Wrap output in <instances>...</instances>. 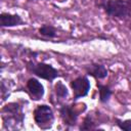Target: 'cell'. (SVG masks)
Instances as JSON below:
<instances>
[{
  "label": "cell",
  "instance_id": "6da1fadb",
  "mask_svg": "<svg viewBox=\"0 0 131 131\" xmlns=\"http://www.w3.org/2000/svg\"><path fill=\"white\" fill-rule=\"evenodd\" d=\"M28 69L33 72L35 75H37L38 77L48 80V81H53L56 77H58V71L56 69H54L52 66L47 64V63H33V62H29L28 63Z\"/></svg>",
  "mask_w": 131,
  "mask_h": 131
},
{
  "label": "cell",
  "instance_id": "7a4b0ae2",
  "mask_svg": "<svg viewBox=\"0 0 131 131\" xmlns=\"http://www.w3.org/2000/svg\"><path fill=\"white\" fill-rule=\"evenodd\" d=\"M34 119L38 126L42 129H46L51 127L53 121V113L52 110L45 104L38 105L34 111Z\"/></svg>",
  "mask_w": 131,
  "mask_h": 131
},
{
  "label": "cell",
  "instance_id": "3957f363",
  "mask_svg": "<svg viewBox=\"0 0 131 131\" xmlns=\"http://www.w3.org/2000/svg\"><path fill=\"white\" fill-rule=\"evenodd\" d=\"M105 11L111 16L125 17L128 14L129 6L124 0H108L104 4Z\"/></svg>",
  "mask_w": 131,
  "mask_h": 131
},
{
  "label": "cell",
  "instance_id": "277c9868",
  "mask_svg": "<svg viewBox=\"0 0 131 131\" xmlns=\"http://www.w3.org/2000/svg\"><path fill=\"white\" fill-rule=\"evenodd\" d=\"M71 86L74 92L75 99L86 96L90 89V83L86 77H78L71 82Z\"/></svg>",
  "mask_w": 131,
  "mask_h": 131
},
{
  "label": "cell",
  "instance_id": "5b68a950",
  "mask_svg": "<svg viewBox=\"0 0 131 131\" xmlns=\"http://www.w3.org/2000/svg\"><path fill=\"white\" fill-rule=\"evenodd\" d=\"M3 113H7V115H9L8 122L10 120H12L14 122V124L23 123L24 115H23L21 110H20V107H19V105L17 103H9V104H7L3 108Z\"/></svg>",
  "mask_w": 131,
  "mask_h": 131
},
{
  "label": "cell",
  "instance_id": "8992f818",
  "mask_svg": "<svg viewBox=\"0 0 131 131\" xmlns=\"http://www.w3.org/2000/svg\"><path fill=\"white\" fill-rule=\"evenodd\" d=\"M27 87L31 93V95L35 99H40L44 94V87L37 79H30L27 83Z\"/></svg>",
  "mask_w": 131,
  "mask_h": 131
},
{
  "label": "cell",
  "instance_id": "52a82bcc",
  "mask_svg": "<svg viewBox=\"0 0 131 131\" xmlns=\"http://www.w3.org/2000/svg\"><path fill=\"white\" fill-rule=\"evenodd\" d=\"M59 113H60V117L63 121V123L66 125H69V126H73L76 124V121H77V114L75 113V111L69 106V105H63L60 110H59Z\"/></svg>",
  "mask_w": 131,
  "mask_h": 131
},
{
  "label": "cell",
  "instance_id": "ba28073f",
  "mask_svg": "<svg viewBox=\"0 0 131 131\" xmlns=\"http://www.w3.org/2000/svg\"><path fill=\"white\" fill-rule=\"evenodd\" d=\"M23 20L17 14H9V13H1L0 15V24L2 27H13L21 24Z\"/></svg>",
  "mask_w": 131,
  "mask_h": 131
},
{
  "label": "cell",
  "instance_id": "9c48e42d",
  "mask_svg": "<svg viewBox=\"0 0 131 131\" xmlns=\"http://www.w3.org/2000/svg\"><path fill=\"white\" fill-rule=\"evenodd\" d=\"M87 73L97 79H102L105 78L107 76V71L106 69L101 66V64H97V63H93V64H89L87 67Z\"/></svg>",
  "mask_w": 131,
  "mask_h": 131
},
{
  "label": "cell",
  "instance_id": "30bf717a",
  "mask_svg": "<svg viewBox=\"0 0 131 131\" xmlns=\"http://www.w3.org/2000/svg\"><path fill=\"white\" fill-rule=\"evenodd\" d=\"M97 87H98V90H99L100 101L106 102L110 99L111 95H112V91L110 90V88L107 86H104V85H101V84H97Z\"/></svg>",
  "mask_w": 131,
  "mask_h": 131
},
{
  "label": "cell",
  "instance_id": "8fae6325",
  "mask_svg": "<svg viewBox=\"0 0 131 131\" xmlns=\"http://www.w3.org/2000/svg\"><path fill=\"white\" fill-rule=\"evenodd\" d=\"M55 93L58 97H67L68 96V89L66 87V85L61 82H57L55 85Z\"/></svg>",
  "mask_w": 131,
  "mask_h": 131
},
{
  "label": "cell",
  "instance_id": "7c38bea8",
  "mask_svg": "<svg viewBox=\"0 0 131 131\" xmlns=\"http://www.w3.org/2000/svg\"><path fill=\"white\" fill-rule=\"evenodd\" d=\"M39 32H40V34H42L44 36H47V37H50V38H52L56 35L55 29L51 26H43L39 29Z\"/></svg>",
  "mask_w": 131,
  "mask_h": 131
},
{
  "label": "cell",
  "instance_id": "4fadbf2b",
  "mask_svg": "<svg viewBox=\"0 0 131 131\" xmlns=\"http://www.w3.org/2000/svg\"><path fill=\"white\" fill-rule=\"evenodd\" d=\"M95 126H94V123L92 122L91 118L90 117H86L85 120H84V123L83 125L81 126V129L82 130H90V129H94Z\"/></svg>",
  "mask_w": 131,
  "mask_h": 131
},
{
  "label": "cell",
  "instance_id": "5bb4252c",
  "mask_svg": "<svg viewBox=\"0 0 131 131\" xmlns=\"http://www.w3.org/2000/svg\"><path fill=\"white\" fill-rule=\"evenodd\" d=\"M117 125L123 129V130H127V131H131V120H127V121H117Z\"/></svg>",
  "mask_w": 131,
  "mask_h": 131
},
{
  "label": "cell",
  "instance_id": "9a60e30c",
  "mask_svg": "<svg viewBox=\"0 0 131 131\" xmlns=\"http://www.w3.org/2000/svg\"><path fill=\"white\" fill-rule=\"evenodd\" d=\"M127 3H128V6H129V9L131 10V0H128V2H127Z\"/></svg>",
  "mask_w": 131,
  "mask_h": 131
},
{
  "label": "cell",
  "instance_id": "2e32d148",
  "mask_svg": "<svg viewBox=\"0 0 131 131\" xmlns=\"http://www.w3.org/2000/svg\"><path fill=\"white\" fill-rule=\"evenodd\" d=\"M100 1H102V0H100Z\"/></svg>",
  "mask_w": 131,
  "mask_h": 131
}]
</instances>
